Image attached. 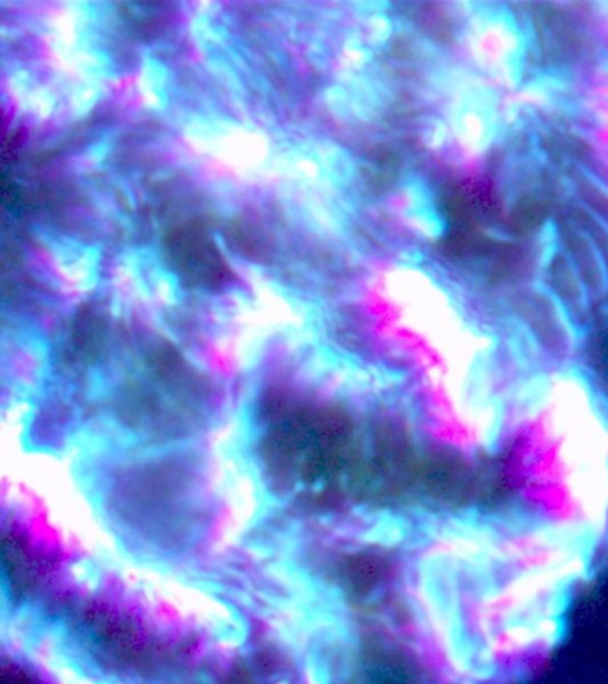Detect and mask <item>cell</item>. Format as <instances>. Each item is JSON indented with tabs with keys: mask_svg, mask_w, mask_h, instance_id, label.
<instances>
[{
	"mask_svg": "<svg viewBox=\"0 0 608 684\" xmlns=\"http://www.w3.org/2000/svg\"><path fill=\"white\" fill-rule=\"evenodd\" d=\"M172 254L178 271L191 282L213 286L225 278V262L218 255L204 230L184 228L177 232L172 238Z\"/></svg>",
	"mask_w": 608,
	"mask_h": 684,
	"instance_id": "7a4b0ae2",
	"label": "cell"
},
{
	"mask_svg": "<svg viewBox=\"0 0 608 684\" xmlns=\"http://www.w3.org/2000/svg\"><path fill=\"white\" fill-rule=\"evenodd\" d=\"M457 567L448 554L427 556L419 568V592L448 654L466 672L487 670V656L476 647L460 608Z\"/></svg>",
	"mask_w": 608,
	"mask_h": 684,
	"instance_id": "6da1fadb",
	"label": "cell"
}]
</instances>
